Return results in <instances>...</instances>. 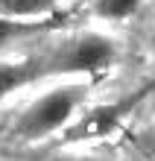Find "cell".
<instances>
[{
  "label": "cell",
  "instance_id": "obj_7",
  "mask_svg": "<svg viewBox=\"0 0 155 161\" xmlns=\"http://www.w3.org/2000/svg\"><path fill=\"white\" fill-rule=\"evenodd\" d=\"M143 0H88V15L105 24H123L132 21L141 12Z\"/></svg>",
  "mask_w": 155,
  "mask_h": 161
},
{
  "label": "cell",
  "instance_id": "obj_6",
  "mask_svg": "<svg viewBox=\"0 0 155 161\" xmlns=\"http://www.w3.org/2000/svg\"><path fill=\"white\" fill-rule=\"evenodd\" d=\"M56 15H59V0H0V18L53 21Z\"/></svg>",
  "mask_w": 155,
  "mask_h": 161
},
{
  "label": "cell",
  "instance_id": "obj_9",
  "mask_svg": "<svg viewBox=\"0 0 155 161\" xmlns=\"http://www.w3.org/2000/svg\"><path fill=\"white\" fill-rule=\"evenodd\" d=\"M47 161H111L105 155H94V153H64V155H53Z\"/></svg>",
  "mask_w": 155,
  "mask_h": 161
},
{
  "label": "cell",
  "instance_id": "obj_5",
  "mask_svg": "<svg viewBox=\"0 0 155 161\" xmlns=\"http://www.w3.org/2000/svg\"><path fill=\"white\" fill-rule=\"evenodd\" d=\"M129 103H114V106H100L97 111L85 114L79 126H73L70 135H82V138H100L108 135V132L120 123V114H126Z\"/></svg>",
  "mask_w": 155,
  "mask_h": 161
},
{
  "label": "cell",
  "instance_id": "obj_8",
  "mask_svg": "<svg viewBox=\"0 0 155 161\" xmlns=\"http://www.w3.org/2000/svg\"><path fill=\"white\" fill-rule=\"evenodd\" d=\"M135 144H138L141 155L147 161H155V129H143L138 138H135Z\"/></svg>",
  "mask_w": 155,
  "mask_h": 161
},
{
  "label": "cell",
  "instance_id": "obj_1",
  "mask_svg": "<svg viewBox=\"0 0 155 161\" xmlns=\"http://www.w3.org/2000/svg\"><path fill=\"white\" fill-rule=\"evenodd\" d=\"M91 88H94V79H82V76L53 79L47 88L32 94L18 108L12 120V138L24 147H32L64 132L82 114L85 103L91 100Z\"/></svg>",
  "mask_w": 155,
  "mask_h": 161
},
{
  "label": "cell",
  "instance_id": "obj_2",
  "mask_svg": "<svg viewBox=\"0 0 155 161\" xmlns=\"http://www.w3.org/2000/svg\"><path fill=\"white\" fill-rule=\"evenodd\" d=\"M38 53L44 79H97L108 73L120 59V41L102 30H82L56 44H44Z\"/></svg>",
  "mask_w": 155,
  "mask_h": 161
},
{
  "label": "cell",
  "instance_id": "obj_3",
  "mask_svg": "<svg viewBox=\"0 0 155 161\" xmlns=\"http://www.w3.org/2000/svg\"><path fill=\"white\" fill-rule=\"evenodd\" d=\"M44 82V70L38 62V53L30 56H6L0 59V100L30 88V85Z\"/></svg>",
  "mask_w": 155,
  "mask_h": 161
},
{
  "label": "cell",
  "instance_id": "obj_4",
  "mask_svg": "<svg viewBox=\"0 0 155 161\" xmlns=\"http://www.w3.org/2000/svg\"><path fill=\"white\" fill-rule=\"evenodd\" d=\"M56 21H15V18H0V59L18 56L26 44L41 41L53 30Z\"/></svg>",
  "mask_w": 155,
  "mask_h": 161
}]
</instances>
